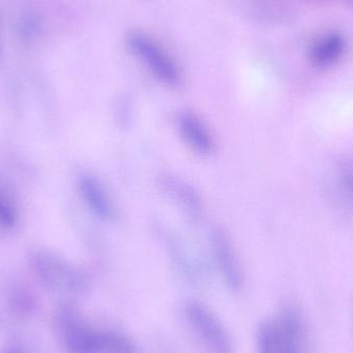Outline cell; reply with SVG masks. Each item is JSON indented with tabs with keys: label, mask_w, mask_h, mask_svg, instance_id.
<instances>
[{
	"label": "cell",
	"mask_w": 353,
	"mask_h": 353,
	"mask_svg": "<svg viewBox=\"0 0 353 353\" xmlns=\"http://www.w3.org/2000/svg\"><path fill=\"white\" fill-rule=\"evenodd\" d=\"M211 240L214 259L224 283L232 292H239L244 283V276L230 238L223 230L216 228Z\"/></svg>",
	"instance_id": "cell-6"
},
{
	"label": "cell",
	"mask_w": 353,
	"mask_h": 353,
	"mask_svg": "<svg viewBox=\"0 0 353 353\" xmlns=\"http://www.w3.org/2000/svg\"><path fill=\"white\" fill-rule=\"evenodd\" d=\"M337 185L342 196L353 205V163H343L338 171Z\"/></svg>",
	"instance_id": "cell-12"
},
{
	"label": "cell",
	"mask_w": 353,
	"mask_h": 353,
	"mask_svg": "<svg viewBox=\"0 0 353 353\" xmlns=\"http://www.w3.org/2000/svg\"><path fill=\"white\" fill-rule=\"evenodd\" d=\"M99 352L137 353V350L132 340L123 334L115 331H103L101 332Z\"/></svg>",
	"instance_id": "cell-11"
},
{
	"label": "cell",
	"mask_w": 353,
	"mask_h": 353,
	"mask_svg": "<svg viewBox=\"0 0 353 353\" xmlns=\"http://www.w3.org/2000/svg\"><path fill=\"white\" fill-rule=\"evenodd\" d=\"M345 43L339 34L323 37L309 52V59L317 68H327L337 62L344 52Z\"/></svg>",
	"instance_id": "cell-10"
},
{
	"label": "cell",
	"mask_w": 353,
	"mask_h": 353,
	"mask_svg": "<svg viewBox=\"0 0 353 353\" xmlns=\"http://www.w3.org/2000/svg\"><path fill=\"white\" fill-rule=\"evenodd\" d=\"M17 215L12 205L0 195V228L10 230L16 225Z\"/></svg>",
	"instance_id": "cell-14"
},
{
	"label": "cell",
	"mask_w": 353,
	"mask_h": 353,
	"mask_svg": "<svg viewBox=\"0 0 353 353\" xmlns=\"http://www.w3.org/2000/svg\"><path fill=\"white\" fill-rule=\"evenodd\" d=\"M41 19L34 12L25 14L17 25V32L22 39H29L39 32Z\"/></svg>",
	"instance_id": "cell-13"
},
{
	"label": "cell",
	"mask_w": 353,
	"mask_h": 353,
	"mask_svg": "<svg viewBox=\"0 0 353 353\" xmlns=\"http://www.w3.org/2000/svg\"><path fill=\"white\" fill-rule=\"evenodd\" d=\"M128 43L134 55L148 68L155 78L167 85H176L180 81V70L173 58L157 41L146 33L128 35Z\"/></svg>",
	"instance_id": "cell-5"
},
{
	"label": "cell",
	"mask_w": 353,
	"mask_h": 353,
	"mask_svg": "<svg viewBox=\"0 0 353 353\" xmlns=\"http://www.w3.org/2000/svg\"><path fill=\"white\" fill-rule=\"evenodd\" d=\"M178 128L187 145L199 154L209 155L215 150V142L205 122L195 113L183 111L178 116Z\"/></svg>",
	"instance_id": "cell-7"
},
{
	"label": "cell",
	"mask_w": 353,
	"mask_h": 353,
	"mask_svg": "<svg viewBox=\"0 0 353 353\" xmlns=\"http://www.w3.org/2000/svg\"><path fill=\"white\" fill-rule=\"evenodd\" d=\"M28 261L37 279L50 290L81 294L88 288L89 280L86 274L68 259L52 251L32 250Z\"/></svg>",
	"instance_id": "cell-2"
},
{
	"label": "cell",
	"mask_w": 353,
	"mask_h": 353,
	"mask_svg": "<svg viewBox=\"0 0 353 353\" xmlns=\"http://www.w3.org/2000/svg\"><path fill=\"white\" fill-rule=\"evenodd\" d=\"M56 323L63 345L70 353L99 352L101 332L91 327L70 305L58 309Z\"/></svg>",
	"instance_id": "cell-4"
},
{
	"label": "cell",
	"mask_w": 353,
	"mask_h": 353,
	"mask_svg": "<svg viewBox=\"0 0 353 353\" xmlns=\"http://www.w3.org/2000/svg\"><path fill=\"white\" fill-rule=\"evenodd\" d=\"M185 315L208 353H234L230 334L217 315L199 301L187 303Z\"/></svg>",
	"instance_id": "cell-3"
},
{
	"label": "cell",
	"mask_w": 353,
	"mask_h": 353,
	"mask_svg": "<svg viewBox=\"0 0 353 353\" xmlns=\"http://www.w3.org/2000/svg\"><path fill=\"white\" fill-rule=\"evenodd\" d=\"M256 340L257 353L304 352L302 315L294 307H283L275 316L261 323Z\"/></svg>",
	"instance_id": "cell-1"
},
{
	"label": "cell",
	"mask_w": 353,
	"mask_h": 353,
	"mask_svg": "<svg viewBox=\"0 0 353 353\" xmlns=\"http://www.w3.org/2000/svg\"><path fill=\"white\" fill-rule=\"evenodd\" d=\"M3 353H21V352H16V350H8V352H6Z\"/></svg>",
	"instance_id": "cell-15"
},
{
	"label": "cell",
	"mask_w": 353,
	"mask_h": 353,
	"mask_svg": "<svg viewBox=\"0 0 353 353\" xmlns=\"http://www.w3.org/2000/svg\"><path fill=\"white\" fill-rule=\"evenodd\" d=\"M161 182L163 190L178 201L190 217H199L201 211V197L190 185L172 176H163Z\"/></svg>",
	"instance_id": "cell-9"
},
{
	"label": "cell",
	"mask_w": 353,
	"mask_h": 353,
	"mask_svg": "<svg viewBox=\"0 0 353 353\" xmlns=\"http://www.w3.org/2000/svg\"><path fill=\"white\" fill-rule=\"evenodd\" d=\"M81 196L93 214L101 219H111L115 213L113 201L101 181L90 174H82L78 180Z\"/></svg>",
	"instance_id": "cell-8"
}]
</instances>
